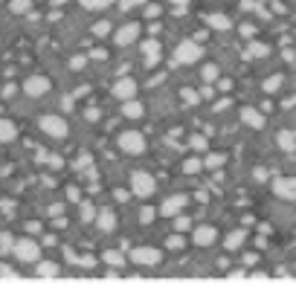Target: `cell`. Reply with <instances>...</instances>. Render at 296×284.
<instances>
[{"instance_id":"7","label":"cell","mask_w":296,"mask_h":284,"mask_svg":"<svg viewBox=\"0 0 296 284\" xmlns=\"http://www.w3.org/2000/svg\"><path fill=\"white\" fill-rule=\"evenodd\" d=\"M201 58V47L198 44H180L177 47V61H183V64H192V61H198Z\"/></svg>"},{"instance_id":"1","label":"cell","mask_w":296,"mask_h":284,"mask_svg":"<svg viewBox=\"0 0 296 284\" xmlns=\"http://www.w3.org/2000/svg\"><path fill=\"white\" fill-rule=\"evenodd\" d=\"M131 186H134V194L148 197L154 191V180H151V174H145V171H134L131 174Z\"/></svg>"},{"instance_id":"20","label":"cell","mask_w":296,"mask_h":284,"mask_svg":"<svg viewBox=\"0 0 296 284\" xmlns=\"http://www.w3.org/2000/svg\"><path fill=\"white\" fill-rule=\"evenodd\" d=\"M157 55H160V47H157V44H145V61H148V64H154Z\"/></svg>"},{"instance_id":"16","label":"cell","mask_w":296,"mask_h":284,"mask_svg":"<svg viewBox=\"0 0 296 284\" xmlns=\"http://www.w3.org/2000/svg\"><path fill=\"white\" fill-rule=\"evenodd\" d=\"M35 272L41 275V278H55V275H58V267H55L52 261H41Z\"/></svg>"},{"instance_id":"10","label":"cell","mask_w":296,"mask_h":284,"mask_svg":"<svg viewBox=\"0 0 296 284\" xmlns=\"http://www.w3.org/2000/svg\"><path fill=\"white\" fill-rule=\"evenodd\" d=\"M241 122L250 125V128H264V116H261L256 107H244L241 110Z\"/></svg>"},{"instance_id":"33","label":"cell","mask_w":296,"mask_h":284,"mask_svg":"<svg viewBox=\"0 0 296 284\" xmlns=\"http://www.w3.org/2000/svg\"><path fill=\"white\" fill-rule=\"evenodd\" d=\"M134 3H142V0H125V3H122V6H125V9H131V6H134Z\"/></svg>"},{"instance_id":"31","label":"cell","mask_w":296,"mask_h":284,"mask_svg":"<svg viewBox=\"0 0 296 284\" xmlns=\"http://www.w3.org/2000/svg\"><path fill=\"white\" fill-rule=\"evenodd\" d=\"M256 258H259L256 252H247V255H244V261H247V264H256Z\"/></svg>"},{"instance_id":"19","label":"cell","mask_w":296,"mask_h":284,"mask_svg":"<svg viewBox=\"0 0 296 284\" xmlns=\"http://www.w3.org/2000/svg\"><path fill=\"white\" fill-rule=\"evenodd\" d=\"M122 113H125V116L128 119H137V116H142V105H137V102H125V107H122Z\"/></svg>"},{"instance_id":"9","label":"cell","mask_w":296,"mask_h":284,"mask_svg":"<svg viewBox=\"0 0 296 284\" xmlns=\"http://www.w3.org/2000/svg\"><path fill=\"white\" fill-rule=\"evenodd\" d=\"M131 258L137 261V264H157V261H160V252L151 249V247H142V249H134Z\"/></svg>"},{"instance_id":"32","label":"cell","mask_w":296,"mask_h":284,"mask_svg":"<svg viewBox=\"0 0 296 284\" xmlns=\"http://www.w3.org/2000/svg\"><path fill=\"white\" fill-rule=\"evenodd\" d=\"M105 258H107V261H110V264H119V261H122V258H119V255H113V252H107Z\"/></svg>"},{"instance_id":"5","label":"cell","mask_w":296,"mask_h":284,"mask_svg":"<svg viewBox=\"0 0 296 284\" xmlns=\"http://www.w3.org/2000/svg\"><path fill=\"white\" fill-rule=\"evenodd\" d=\"M273 191L279 197H287V200H296V177H279L273 183Z\"/></svg>"},{"instance_id":"8","label":"cell","mask_w":296,"mask_h":284,"mask_svg":"<svg viewBox=\"0 0 296 284\" xmlns=\"http://www.w3.org/2000/svg\"><path fill=\"white\" fill-rule=\"evenodd\" d=\"M215 238H218V229H215V226H198V229H195V244H198V247H209Z\"/></svg>"},{"instance_id":"25","label":"cell","mask_w":296,"mask_h":284,"mask_svg":"<svg viewBox=\"0 0 296 284\" xmlns=\"http://www.w3.org/2000/svg\"><path fill=\"white\" fill-rule=\"evenodd\" d=\"M209 24L218 26V29H229V21H226V18H209Z\"/></svg>"},{"instance_id":"24","label":"cell","mask_w":296,"mask_h":284,"mask_svg":"<svg viewBox=\"0 0 296 284\" xmlns=\"http://www.w3.org/2000/svg\"><path fill=\"white\" fill-rule=\"evenodd\" d=\"M203 79H206V82H215V79H218V67H215V64H209V67L203 70Z\"/></svg>"},{"instance_id":"30","label":"cell","mask_w":296,"mask_h":284,"mask_svg":"<svg viewBox=\"0 0 296 284\" xmlns=\"http://www.w3.org/2000/svg\"><path fill=\"white\" fill-rule=\"evenodd\" d=\"M244 275H247V272H244V270H235V272H229V278H232V281H238V278H244Z\"/></svg>"},{"instance_id":"6","label":"cell","mask_w":296,"mask_h":284,"mask_svg":"<svg viewBox=\"0 0 296 284\" xmlns=\"http://www.w3.org/2000/svg\"><path fill=\"white\" fill-rule=\"evenodd\" d=\"M24 90H26V96H44L49 90V79H44V76H29Z\"/></svg>"},{"instance_id":"2","label":"cell","mask_w":296,"mask_h":284,"mask_svg":"<svg viewBox=\"0 0 296 284\" xmlns=\"http://www.w3.org/2000/svg\"><path fill=\"white\" fill-rule=\"evenodd\" d=\"M41 128L47 130L49 136H55V139H64V136H67V122L61 116H44L41 119Z\"/></svg>"},{"instance_id":"15","label":"cell","mask_w":296,"mask_h":284,"mask_svg":"<svg viewBox=\"0 0 296 284\" xmlns=\"http://www.w3.org/2000/svg\"><path fill=\"white\" fill-rule=\"evenodd\" d=\"M279 148H282V151H293L296 148V133L293 130H282V133H279Z\"/></svg>"},{"instance_id":"14","label":"cell","mask_w":296,"mask_h":284,"mask_svg":"<svg viewBox=\"0 0 296 284\" xmlns=\"http://www.w3.org/2000/svg\"><path fill=\"white\" fill-rule=\"evenodd\" d=\"M183 203H186V197H168L166 203H163V215H177L180 209H183Z\"/></svg>"},{"instance_id":"23","label":"cell","mask_w":296,"mask_h":284,"mask_svg":"<svg viewBox=\"0 0 296 284\" xmlns=\"http://www.w3.org/2000/svg\"><path fill=\"white\" fill-rule=\"evenodd\" d=\"M9 9H12V12H26V9H29V0H12Z\"/></svg>"},{"instance_id":"27","label":"cell","mask_w":296,"mask_h":284,"mask_svg":"<svg viewBox=\"0 0 296 284\" xmlns=\"http://www.w3.org/2000/svg\"><path fill=\"white\" fill-rule=\"evenodd\" d=\"M0 247H3V249H15V241L9 235H3V238H0Z\"/></svg>"},{"instance_id":"28","label":"cell","mask_w":296,"mask_h":284,"mask_svg":"<svg viewBox=\"0 0 296 284\" xmlns=\"http://www.w3.org/2000/svg\"><path fill=\"white\" fill-rule=\"evenodd\" d=\"M192 148H198V151H203V148H206V139H203V136H198V139H192Z\"/></svg>"},{"instance_id":"18","label":"cell","mask_w":296,"mask_h":284,"mask_svg":"<svg viewBox=\"0 0 296 284\" xmlns=\"http://www.w3.org/2000/svg\"><path fill=\"white\" fill-rule=\"evenodd\" d=\"M244 238H247V232H244V229H235L232 235L226 238V247H229V249H238L241 244H244Z\"/></svg>"},{"instance_id":"34","label":"cell","mask_w":296,"mask_h":284,"mask_svg":"<svg viewBox=\"0 0 296 284\" xmlns=\"http://www.w3.org/2000/svg\"><path fill=\"white\" fill-rule=\"evenodd\" d=\"M52 3H67V0H52Z\"/></svg>"},{"instance_id":"17","label":"cell","mask_w":296,"mask_h":284,"mask_svg":"<svg viewBox=\"0 0 296 284\" xmlns=\"http://www.w3.org/2000/svg\"><path fill=\"white\" fill-rule=\"evenodd\" d=\"M282 84H284V76L282 73H276V76H270V79L264 82V93H279Z\"/></svg>"},{"instance_id":"13","label":"cell","mask_w":296,"mask_h":284,"mask_svg":"<svg viewBox=\"0 0 296 284\" xmlns=\"http://www.w3.org/2000/svg\"><path fill=\"white\" fill-rule=\"evenodd\" d=\"M15 136H18V128L9 119H0V142H12Z\"/></svg>"},{"instance_id":"29","label":"cell","mask_w":296,"mask_h":284,"mask_svg":"<svg viewBox=\"0 0 296 284\" xmlns=\"http://www.w3.org/2000/svg\"><path fill=\"white\" fill-rule=\"evenodd\" d=\"M267 52V47H261V44H253V55H264Z\"/></svg>"},{"instance_id":"12","label":"cell","mask_w":296,"mask_h":284,"mask_svg":"<svg viewBox=\"0 0 296 284\" xmlns=\"http://www.w3.org/2000/svg\"><path fill=\"white\" fill-rule=\"evenodd\" d=\"M137 32H140V26H137V24H131V26H125V29H119V32H116V44H122V47H125V44H131V41L137 38Z\"/></svg>"},{"instance_id":"26","label":"cell","mask_w":296,"mask_h":284,"mask_svg":"<svg viewBox=\"0 0 296 284\" xmlns=\"http://www.w3.org/2000/svg\"><path fill=\"white\" fill-rule=\"evenodd\" d=\"M221 163H224V157H221V154H212V157H209V160H206V166H209V168L221 166Z\"/></svg>"},{"instance_id":"22","label":"cell","mask_w":296,"mask_h":284,"mask_svg":"<svg viewBox=\"0 0 296 284\" xmlns=\"http://www.w3.org/2000/svg\"><path fill=\"white\" fill-rule=\"evenodd\" d=\"M84 9H102V6H107V0H82Z\"/></svg>"},{"instance_id":"11","label":"cell","mask_w":296,"mask_h":284,"mask_svg":"<svg viewBox=\"0 0 296 284\" xmlns=\"http://www.w3.org/2000/svg\"><path fill=\"white\" fill-rule=\"evenodd\" d=\"M113 93H116L119 99H125V102H128L131 96L137 93V84H134V79H122V82H116V87H113Z\"/></svg>"},{"instance_id":"4","label":"cell","mask_w":296,"mask_h":284,"mask_svg":"<svg viewBox=\"0 0 296 284\" xmlns=\"http://www.w3.org/2000/svg\"><path fill=\"white\" fill-rule=\"evenodd\" d=\"M15 255H18L21 261H38L41 249H38L35 241H29V238H26V241H18V244H15Z\"/></svg>"},{"instance_id":"3","label":"cell","mask_w":296,"mask_h":284,"mask_svg":"<svg viewBox=\"0 0 296 284\" xmlns=\"http://www.w3.org/2000/svg\"><path fill=\"white\" fill-rule=\"evenodd\" d=\"M119 148L128 151V154H140L142 148H145V142H142V136L137 133V130H128V133L119 136Z\"/></svg>"},{"instance_id":"21","label":"cell","mask_w":296,"mask_h":284,"mask_svg":"<svg viewBox=\"0 0 296 284\" xmlns=\"http://www.w3.org/2000/svg\"><path fill=\"white\" fill-rule=\"evenodd\" d=\"M99 226H102V229H113V215L102 212V215H99Z\"/></svg>"}]
</instances>
